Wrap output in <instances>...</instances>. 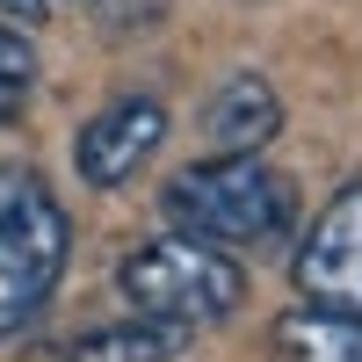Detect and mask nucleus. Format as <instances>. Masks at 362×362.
<instances>
[{"label": "nucleus", "instance_id": "obj_8", "mask_svg": "<svg viewBox=\"0 0 362 362\" xmlns=\"http://www.w3.org/2000/svg\"><path fill=\"white\" fill-rule=\"evenodd\" d=\"M189 348V326L167 319H124V326H95L66 348V362H174Z\"/></svg>", "mask_w": 362, "mask_h": 362}, {"label": "nucleus", "instance_id": "obj_7", "mask_svg": "<svg viewBox=\"0 0 362 362\" xmlns=\"http://www.w3.org/2000/svg\"><path fill=\"white\" fill-rule=\"evenodd\" d=\"M276 348H283V362H362V319L326 312V305H297L276 319Z\"/></svg>", "mask_w": 362, "mask_h": 362}, {"label": "nucleus", "instance_id": "obj_4", "mask_svg": "<svg viewBox=\"0 0 362 362\" xmlns=\"http://www.w3.org/2000/svg\"><path fill=\"white\" fill-rule=\"evenodd\" d=\"M297 290H305V305L362 319V181H348L319 210V225L305 232V247H297Z\"/></svg>", "mask_w": 362, "mask_h": 362}, {"label": "nucleus", "instance_id": "obj_2", "mask_svg": "<svg viewBox=\"0 0 362 362\" xmlns=\"http://www.w3.org/2000/svg\"><path fill=\"white\" fill-rule=\"evenodd\" d=\"M66 210L29 167H0V341L44 312L66 276Z\"/></svg>", "mask_w": 362, "mask_h": 362}, {"label": "nucleus", "instance_id": "obj_10", "mask_svg": "<svg viewBox=\"0 0 362 362\" xmlns=\"http://www.w3.org/2000/svg\"><path fill=\"white\" fill-rule=\"evenodd\" d=\"M51 0H0V22H37Z\"/></svg>", "mask_w": 362, "mask_h": 362}, {"label": "nucleus", "instance_id": "obj_1", "mask_svg": "<svg viewBox=\"0 0 362 362\" xmlns=\"http://www.w3.org/2000/svg\"><path fill=\"white\" fill-rule=\"evenodd\" d=\"M160 210L174 218L181 239H203V247H261V239H276L297 210V189L290 174H276L261 153H218V160H196L167 181Z\"/></svg>", "mask_w": 362, "mask_h": 362}, {"label": "nucleus", "instance_id": "obj_9", "mask_svg": "<svg viewBox=\"0 0 362 362\" xmlns=\"http://www.w3.org/2000/svg\"><path fill=\"white\" fill-rule=\"evenodd\" d=\"M29 80H37V51H29V37H15L8 22H0V116H15Z\"/></svg>", "mask_w": 362, "mask_h": 362}, {"label": "nucleus", "instance_id": "obj_5", "mask_svg": "<svg viewBox=\"0 0 362 362\" xmlns=\"http://www.w3.org/2000/svg\"><path fill=\"white\" fill-rule=\"evenodd\" d=\"M160 138H167V109L153 95H116L102 116H87V131L73 138V167H80L87 189H116V181H131L160 153Z\"/></svg>", "mask_w": 362, "mask_h": 362}, {"label": "nucleus", "instance_id": "obj_6", "mask_svg": "<svg viewBox=\"0 0 362 362\" xmlns=\"http://www.w3.org/2000/svg\"><path fill=\"white\" fill-rule=\"evenodd\" d=\"M276 131H283V102H276V87L254 80V73L225 80L218 95H210V109H203V138L218 145V153H261Z\"/></svg>", "mask_w": 362, "mask_h": 362}, {"label": "nucleus", "instance_id": "obj_3", "mask_svg": "<svg viewBox=\"0 0 362 362\" xmlns=\"http://www.w3.org/2000/svg\"><path fill=\"white\" fill-rule=\"evenodd\" d=\"M116 290L138 305V319H167V326H218L239 312V268L232 254L203 247V239H145L138 254H124V268H116Z\"/></svg>", "mask_w": 362, "mask_h": 362}]
</instances>
